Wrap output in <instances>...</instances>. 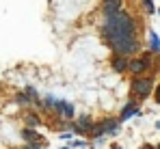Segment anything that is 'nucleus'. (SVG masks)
I'll return each instance as SVG.
<instances>
[{
    "mask_svg": "<svg viewBox=\"0 0 160 149\" xmlns=\"http://www.w3.org/2000/svg\"><path fill=\"white\" fill-rule=\"evenodd\" d=\"M102 35L106 39L108 48L117 56H130L132 52L138 50L134 20L123 11H119L115 15H106V24L102 28Z\"/></svg>",
    "mask_w": 160,
    "mask_h": 149,
    "instance_id": "f257e3e1",
    "label": "nucleus"
},
{
    "mask_svg": "<svg viewBox=\"0 0 160 149\" xmlns=\"http://www.w3.org/2000/svg\"><path fill=\"white\" fill-rule=\"evenodd\" d=\"M46 110H52L56 117H61V119H72L74 117V104H69V102H63V99L58 97H52V95H48L46 102L41 104Z\"/></svg>",
    "mask_w": 160,
    "mask_h": 149,
    "instance_id": "f03ea898",
    "label": "nucleus"
},
{
    "mask_svg": "<svg viewBox=\"0 0 160 149\" xmlns=\"http://www.w3.org/2000/svg\"><path fill=\"white\" fill-rule=\"evenodd\" d=\"M152 89H154V82H152V78H145V76H136L132 80V87H130L132 95L134 97H141V99L147 97L152 93Z\"/></svg>",
    "mask_w": 160,
    "mask_h": 149,
    "instance_id": "7ed1b4c3",
    "label": "nucleus"
},
{
    "mask_svg": "<svg viewBox=\"0 0 160 149\" xmlns=\"http://www.w3.org/2000/svg\"><path fill=\"white\" fill-rule=\"evenodd\" d=\"M149 63H152L149 54H145V56H141V58H130V63H128V72L134 74V76H143L145 72H147Z\"/></svg>",
    "mask_w": 160,
    "mask_h": 149,
    "instance_id": "20e7f679",
    "label": "nucleus"
},
{
    "mask_svg": "<svg viewBox=\"0 0 160 149\" xmlns=\"http://www.w3.org/2000/svg\"><path fill=\"white\" fill-rule=\"evenodd\" d=\"M91 127H93V121H91V117L89 115H82L78 117L76 121H74V134H80V136H84V134H89L91 132Z\"/></svg>",
    "mask_w": 160,
    "mask_h": 149,
    "instance_id": "39448f33",
    "label": "nucleus"
},
{
    "mask_svg": "<svg viewBox=\"0 0 160 149\" xmlns=\"http://www.w3.org/2000/svg\"><path fill=\"white\" fill-rule=\"evenodd\" d=\"M22 138H24L26 143H35V145L39 143L41 147L46 145V138H43V136H41L37 130H30V127H24V130H22Z\"/></svg>",
    "mask_w": 160,
    "mask_h": 149,
    "instance_id": "423d86ee",
    "label": "nucleus"
},
{
    "mask_svg": "<svg viewBox=\"0 0 160 149\" xmlns=\"http://www.w3.org/2000/svg\"><path fill=\"white\" fill-rule=\"evenodd\" d=\"M128 63H130V58L128 56H112V61H110V65H112V69L117 72V74H123V72H128Z\"/></svg>",
    "mask_w": 160,
    "mask_h": 149,
    "instance_id": "0eeeda50",
    "label": "nucleus"
},
{
    "mask_svg": "<svg viewBox=\"0 0 160 149\" xmlns=\"http://www.w3.org/2000/svg\"><path fill=\"white\" fill-rule=\"evenodd\" d=\"M102 11L104 15H115L121 11V0H104L102 2Z\"/></svg>",
    "mask_w": 160,
    "mask_h": 149,
    "instance_id": "6e6552de",
    "label": "nucleus"
},
{
    "mask_svg": "<svg viewBox=\"0 0 160 149\" xmlns=\"http://www.w3.org/2000/svg\"><path fill=\"white\" fill-rule=\"evenodd\" d=\"M141 110H138V106H136V102L130 99L126 106H123V110H121V117H119V121H126V119H130L132 115H138Z\"/></svg>",
    "mask_w": 160,
    "mask_h": 149,
    "instance_id": "1a4fd4ad",
    "label": "nucleus"
},
{
    "mask_svg": "<svg viewBox=\"0 0 160 149\" xmlns=\"http://www.w3.org/2000/svg\"><path fill=\"white\" fill-rule=\"evenodd\" d=\"M24 121H26V125L30 127V130H32V127H37V125L41 123V119H39L37 115H26V117H24Z\"/></svg>",
    "mask_w": 160,
    "mask_h": 149,
    "instance_id": "9d476101",
    "label": "nucleus"
},
{
    "mask_svg": "<svg viewBox=\"0 0 160 149\" xmlns=\"http://www.w3.org/2000/svg\"><path fill=\"white\" fill-rule=\"evenodd\" d=\"M26 97L30 99L32 104H35V102H39V93H37V91H35L32 87H28V89H26Z\"/></svg>",
    "mask_w": 160,
    "mask_h": 149,
    "instance_id": "9b49d317",
    "label": "nucleus"
},
{
    "mask_svg": "<svg viewBox=\"0 0 160 149\" xmlns=\"http://www.w3.org/2000/svg\"><path fill=\"white\" fill-rule=\"evenodd\" d=\"M15 102L22 104V106H30V104H32V102L26 97V93H18V95H15Z\"/></svg>",
    "mask_w": 160,
    "mask_h": 149,
    "instance_id": "f8f14e48",
    "label": "nucleus"
},
{
    "mask_svg": "<svg viewBox=\"0 0 160 149\" xmlns=\"http://www.w3.org/2000/svg\"><path fill=\"white\" fill-rule=\"evenodd\" d=\"M149 41H152V50H154V52H158V50H160V41H158V37H156L154 32L149 35Z\"/></svg>",
    "mask_w": 160,
    "mask_h": 149,
    "instance_id": "ddd939ff",
    "label": "nucleus"
},
{
    "mask_svg": "<svg viewBox=\"0 0 160 149\" xmlns=\"http://www.w3.org/2000/svg\"><path fill=\"white\" fill-rule=\"evenodd\" d=\"M69 147H87V143L82 138H72V145Z\"/></svg>",
    "mask_w": 160,
    "mask_h": 149,
    "instance_id": "4468645a",
    "label": "nucleus"
},
{
    "mask_svg": "<svg viewBox=\"0 0 160 149\" xmlns=\"http://www.w3.org/2000/svg\"><path fill=\"white\" fill-rule=\"evenodd\" d=\"M61 138H65V141H72V138H74V132H61Z\"/></svg>",
    "mask_w": 160,
    "mask_h": 149,
    "instance_id": "2eb2a0df",
    "label": "nucleus"
},
{
    "mask_svg": "<svg viewBox=\"0 0 160 149\" xmlns=\"http://www.w3.org/2000/svg\"><path fill=\"white\" fill-rule=\"evenodd\" d=\"M22 149H41V145H35V143H26Z\"/></svg>",
    "mask_w": 160,
    "mask_h": 149,
    "instance_id": "dca6fc26",
    "label": "nucleus"
},
{
    "mask_svg": "<svg viewBox=\"0 0 160 149\" xmlns=\"http://www.w3.org/2000/svg\"><path fill=\"white\" fill-rule=\"evenodd\" d=\"M145 9L152 13V11H154V2H152V0H145Z\"/></svg>",
    "mask_w": 160,
    "mask_h": 149,
    "instance_id": "f3484780",
    "label": "nucleus"
},
{
    "mask_svg": "<svg viewBox=\"0 0 160 149\" xmlns=\"http://www.w3.org/2000/svg\"><path fill=\"white\" fill-rule=\"evenodd\" d=\"M156 99L160 102V87H158V91H156Z\"/></svg>",
    "mask_w": 160,
    "mask_h": 149,
    "instance_id": "a211bd4d",
    "label": "nucleus"
},
{
    "mask_svg": "<svg viewBox=\"0 0 160 149\" xmlns=\"http://www.w3.org/2000/svg\"><path fill=\"white\" fill-rule=\"evenodd\" d=\"M158 149H160V145H158Z\"/></svg>",
    "mask_w": 160,
    "mask_h": 149,
    "instance_id": "6ab92c4d",
    "label": "nucleus"
}]
</instances>
